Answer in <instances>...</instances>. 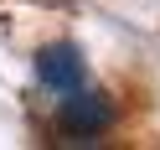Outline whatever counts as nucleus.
<instances>
[{
    "mask_svg": "<svg viewBox=\"0 0 160 150\" xmlns=\"http://www.w3.org/2000/svg\"><path fill=\"white\" fill-rule=\"evenodd\" d=\"M114 124V109L103 104L98 93H83V83L78 88H67V98H62V109H57V129H62L67 140H93V135H103V129Z\"/></svg>",
    "mask_w": 160,
    "mask_h": 150,
    "instance_id": "obj_1",
    "label": "nucleus"
},
{
    "mask_svg": "<svg viewBox=\"0 0 160 150\" xmlns=\"http://www.w3.org/2000/svg\"><path fill=\"white\" fill-rule=\"evenodd\" d=\"M36 73H42L47 88H57V93H67V88L83 83V57H78L72 42H52L36 52Z\"/></svg>",
    "mask_w": 160,
    "mask_h": 150,
    "instance_id": "obj_2",
    "label": "nucleus"
}]
</instances>
